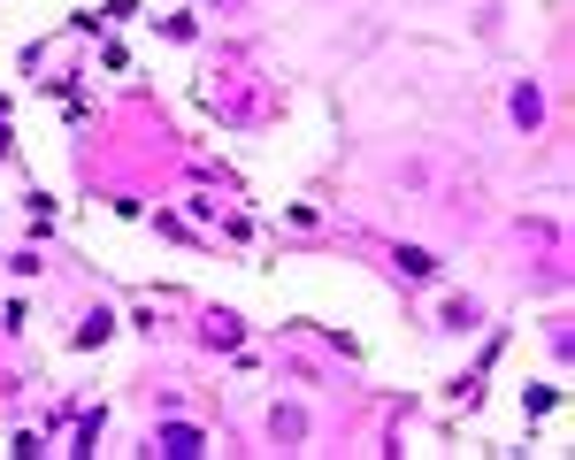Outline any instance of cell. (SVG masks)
<instances>
[{"label": "cell", "instance_id": "1", "mask_svg": "<svg viewBox=\"0 0 575 460\" xmlns=\"http://www.w3.org/2000/svg\"><path fill=\"white\" fill-rule=\"evenodd\" d=\"M269 430H276V446H300V438H308V414H300V407H276Z\"/></svg>", "mask_w": 575, "mask_h": 460}, {"label": "cell", "instance_id": "2", "mask_svg": "<svg viewBox=\"0 0 575 460\" xmlns=\"http://www.w3.org/2000/svg\"><path fill=\"white\" fill-rule=\"evenodd\" d=\"M199 446H207V438H199V430H192V422H169V430H162V453H199Z\"/></svg>", "mask_w": 575, "mask_h": 460}, {"label": "cell", "instance_id": "3", "mask_svg": "<svg viewBox=\"0 0 575 460\" xmlns=\"http://www.w3.org/2000/svg\"><path fill=\"white\" fill-rule=\"evenodd\" d=\"M215 8H238V0H215Z\"/></svg>", "mask_w": 575, "mask_h": 460}]
</instances>
